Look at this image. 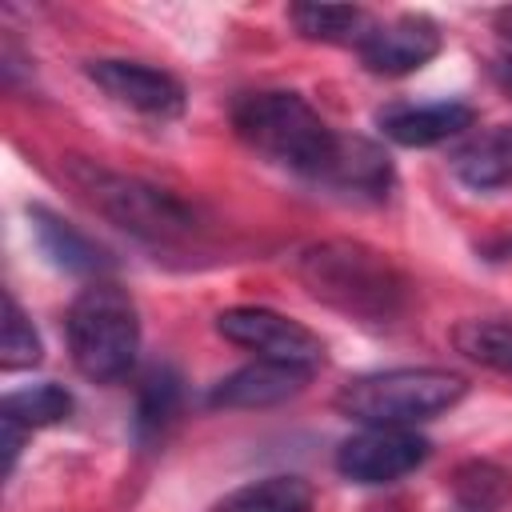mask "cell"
Wrapping results in <instances>:
<instances>
[{
	"instance_id": "cell-1",
	"label": "cell",
	"mask_w": 512,
	"mask_h": 512,
	"mask_svg": "<svg viewBox=\"0 0 512 512\" xmlns=\"http://www.w3.org/2000/svg\"><path fill=\"white\" fill-rule=\"evenodd\" d=\"M300 284L328 308L364 324H392L412 296L408 276L388 252L364 240H316L296 256Z\"/></svg>"
},
{
	"instance_id": "cell-2",
	"label": "cell",
	"mask_w": 512,
	"mask_h": 512,
	"mask_svg": "<svg viewBox=\"0 0 512 512\" xmlns=\"http://www.w3.org/2000/svg\"><path fill=\"white\" fill-rule=\"evenodd\" d=\"M232 128L252 152L312 180H324L340 152V132H332L300 92L284 88L244 92L232 104Z\"/></svg>"
},
{
	"instance_id": "cell-3",
	"label": "cell",
	"mask_w": 512,
	"mask_h": 512,
	"mask_svg": "<svg viewBox=\"0 0 512 512\" xmlns=\"http://www.w3.org/2000/svg\"><path fill=\"white\" fill-rule=\"evenodd\" d=\"M468 396V380L448 368H388L364 372L340 384L332 396L336 412L372 428H416L444 416Z\"/></svg>"
},
{
	"instance_id": "cell-4",
	"label": "cell",
	"mask_w": 512,
	"mask_h": 512,
	"mask_svg": "<svg viewBox=\"0 0 512 512\" xmlns=\"http://www.w3.org/2000/svg\"><path fill=\"white\" fill-rule=\"evenodd\" d=\"M64 176L104 220L132 232L136 240L176 244L196 232V212L180 196H172L140 176H124L88 156H64Z\"/></svg>"
},
{
	"instance_id": "cell-5",
	"label": "cell",
	"mask_w": 512,
	"mask_h": 512,
	"mask_svg": "<svg viewBox=\"0 0 512 512\" xmlns=\"http://www.w3.org/2000/svg\"><path fill=\"white\" fill-rule=\"evenodd\" d=\"M64 332L72 364L92 384H116L132 372L140 352V312L120 284L92 280L88 288H80L68 308Z\"/></svg>"
},
{
	"instance_id": "cell-6",
	"label": "cell",
	"mask_w": 512,
	"mask_h": 512,
	"mask_svg": "<svg viewBox=\"0 0 512 512\" xmlns=\"http://www.w3.org/2000/svg\"><path fill=\"white\" fill-rule=\"evenodd\" d=\"M216 332L228 344L256 352L260 360L296 364V368H312V372L324 364V340L308 324H300L276 308H256V304L224 308L216 316Z\"/></svg>"
},
{
	"instance_id": "cell-7",
	"label": "cell",
	"mask_w": 512,
	"mask_h": 512,
	"mask_svg": "<svg viewBox=\"0 0 512 512\" xmlns=\"http://www.w3.org/2000/svg\"><path fill=\"white\" fill-rule=\"evenodd\" d=\"M432 444L416 428H360L336 448V472L352 484H392L428 460Z\"/></svg>"
},
{
	"instance_id": "cell-8",
	"label": "cell",
	"mask_w": 512,
	"mask_h": 512,
	"mask_svg": "<svg viewBox=\"0 0 512 512\" xmlns=\"http://www.w3.org/2000/svg\"><path fill=\"white\" fill-rule=\"evenodd\" d=\"M116 104L132 108V112H144V116H180L184 112V84L164 72V68H152V64H140V60H88L84 68Z\"/></svg>"
},
{
	"instance_id": "cell-9",
	"label": "cell",
	"mask_w": 512,
	"mask_h": 512,
	"mask_svg": "<svg viewBox=\"0 0 512 512\" xmlns=\"http://www.w3.org/2000/svg\"><path fill=\"white\" fill-rule=\"evenodd\" d=\"M440 28L428 16H396L360 36V64L376 76H408L440 52Z\"/></svg>"
},
{
	"instance_id": "cell-10",
	"label": "cell",
	"mask_w": 512,
	"mask_h": 512,
	"mask_svg": "<svg viewBox=\"0 0 512 512\" xmlns=\"http://www.w3.org/2000/svg\"><path fill=\"white\" fill-rule=\"evenodd\" d=\"M312 380V368L296 364H276V360H252L224 380L212 384L208 408H272L292 396H300Z\"/></svg>"
},
{
	"instance_id": "cell-11",
	"label": "cell",
	"mask_w": 512,
	"mask_h": 512,
	"mask_svg": "<svg viewBox=\"0 0 512 512\" xmlns=\"http://www.w3.org/2000/svg\"><path fill=\"white\" fill-rule=\"evenodd\" d=\"M476 124V108L464 100H436V104H396L380 112V128L388 140L404 148H432L440 140L460 136Z\"/></svg>"
},
{
	"instance_id": "cell-12",
	"label": "cell",
	"mask_w": 512,
	"mask_h": 512,
	"mask_svg": "<svg viewBox=\"0 0 512 512\" xmlns=\"http://www.w3.org/2000/svg\"><path fill=\"white\" fill-rule=\"evenodd\" d=\"M28 220H32V232H36L40 252H44L56 268L80 272V276H96V280L112 268V256H108L96 240H88L80 228H72L68 220H60L56 212H48V208H28Z\"/></svg>"
},
{
	"instance_id": "cell-13",
	"label": "cell",
	"mask_w": 512,
	"mask_h": 512,
	"mask_svg": "<svg viewBox=\"0 0 512 512\" xmlns=\"http://www.w3.org/2000/svg\"><path fill=\"white\" fill-rule=\"evenodd\" d=\"M324 184L340 188V192H356V196H388L392 188V164L388 156L364 140V136H340V152H336V164L328 168Z\"/></svg>"
},
{
	"instance_id": "cell-14",
	"label": "cell",
	"mask_w": 512,
	"mask_h": 512,
	"mask_svg": "<svg viewBox=\"0 0 512 512\" xmlns=\"http://www.w3.org/2000/svg\"><path fill=\"white\" fill-rule=\"evenodd\" d=\"M452 172L472 192L512 188V124L492 128V132L476 136L468 148H460L452 160Z\"/></svg>"
},
{
	"instance_id": "cell-15",
	"label": "cell",
	"mask_w": 512,
	"mask_h": 512,
	"mask_svg": "<svg viewBox=\"0 0 512 512\" xmlns=\"http://www.w3.org/2000/svg\"><path fill=\"white\" fill-rule=\"evenodd\" d=\"M308 508H312V484L304 476L280 472L228 492L212 512H308Z\"/></svg>"
},
{
	"instance_id": "cell-16",
	"label": "cell",
	"mask_w": 512,
	"mask_h": 512,
	"mask_svg": "<svg viewBox=\"0 0 512 512\" xmlns=\"http://www.w3.org/2000/svg\"><path fill=\"white\" fill-rule=\"evenodd\" d=\"M72 416V392L56 380H44V384H32V388H20V392H8L4 404H0V420L8 424H20L24 432L32 428H52L60 420Z\"/></svg>"
},
{
	"instance_id": "cell-17",
	"label": "cell",
	"mask_w": 512,
	"mask_h": 512,
	"mask_svg": "<svg viewBox=\"0 0 512 512\" xmlns=\"http://www.w3.org/2000/svg\"><path fill=\"white\" fill-rule=\"evenodd\" d=\"M452 492L468 512H500L512 500V472L492 460H468L456 468Z\"/></svg>"
},
{
	"instance_id": "cell-18",
	"label": "cell",
	"mask_w": 512,
	"mask_h": 512,
	"mask_svg": "<svg viewBox=\"0 0 512 512\" xmlns=\"http://www.w3.org/2000/svg\"><path fill=\"white\" fill-rule=\"evenodd\" d=\"M452 344L468 360L512 376V324L508 320H460L452 328Z\"/></svg>"
},
{
	"instance_id": "cell-19",
	"label": "cell",
	"mask_w": 512,
	"mask_h": 512,
	"mask_svg": "<svg viewBox=\"0 0 512 512\" xmlns=\"http://www.w3.org/2000/svg\"><path fill=\"white\" fill-rule=\"evenodd\" d=\"M176 412H180V376L172 368H152L140 384V396H136V432H140V440L160 436L172 424Z\"/></svg>"
},
{
	"instance_id": "cell-20",
	"label": "cell",
	"mask_w": 512,
	"mask_h": 512,
	"mask_svg": "<svg viewBox=\"0 0 512 512\" xmlns=\"http://www.w3.org/2000/svg\"><path fill=\"white\" fill-rule=\"evenodd\" d=\"M292 24L304 40H356L360 44V28H364V12L352 4H292Z\"/></svg>"
},
{
	"instance_id": "cell-21",
	"label": "cell",
	"mask_w": 512,
	"mask_h": 512,
	"mask_svg": "<svg viewBox=\"0 0 512 512\" xmlns=\"http://www.w3.org/2000/svg\"><path fill=\"white\" fill-rule=\"evenodd\" d=\"M44 356L40 336L32 328V320L24 316L20 300L12 292H4V336H0V368L4 372H20V368H36Z\"/></svg>"
},
{
	"instance_id": "cell-22",
	"label": "cell",
	"mask_w": 512,
	"mask_h": 512,
	"mask_svg": "<svg viewBox=\"0 0 512 512\" xmlns=\"http://www.w3.org/2000/svg\"><path fill=\"white\" fill-rule=\"evenodd\" d=\"M496 80H500V88L512 92V56H504V60L496 64Z\"/></svg>"
}]
</instances>
